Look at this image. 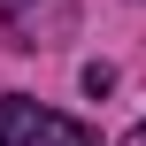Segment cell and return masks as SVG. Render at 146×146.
<instances>
[{"label":"cell","mask_w":146,"mask_h":146,"mask_svg":"<svg viewBox=\"0 0 146 146\" xmlns=\"http://www.w3.org/2000/svg\"><path fill=\"white\" fill-rule=\"evenodd\" d=\"M0 146H92V131L38 100H0Z\"/></svg>","instance_id":"1"},{"label":"cell","mask_w":146,"mask_h":146,"mask_svg":"<svg viewBox=\"0 0 146 146\" xmlns=\"http://www.w3.org/2000/svg\"><path fill=\"white\" fill-rule=\"evenodd\" d=\"M123 146H146V123H139V131H131V139H123Z\"/></svg>","instance_id":"2"}]
</instances>
